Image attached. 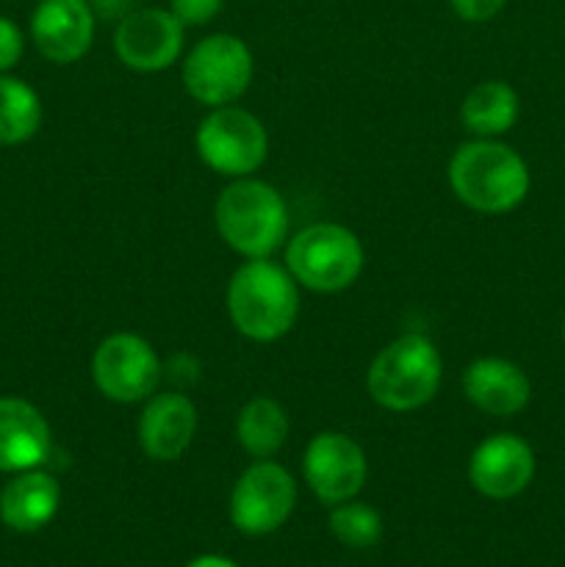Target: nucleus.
<instances>
[{"mask_svg": "<svg viewBox=\"0 0 565 567\" xmlns=\"http://www.w3.org/2000/svg\"><path fill=\"white\" fill-rule=\"evenodd\" d=\"M214 221L233 252L247 260L271 258L288 236V205L266 181L236 177L216 199Z\"/></svg>", "mask_w": 565, "mask_h": 567, "instance_id": "7ed1b4c3", "label": "nucleus"}, {"mask_svg": "<svg viewBox=\"0 0 565 567\" xmlns=\"http://www.w3.org/2000/svg\"><path fill=\"white\" fill-rule=\"evenodd\" d=\"M236 441L253 460H271L288 441V415L271 396H255L236 419Z\"/></svg>", "mask_w": 565, "mask_h": 567, "instance_id": "6ab92c4d", "label": "nucleus"}, {"mask_svg": "<svg viewBox=\"0 0 565 567\" xmlns=\"http://www.w3.org/2000/svg\"><path fill=\"white\" fill-rule=\"evenodd\" d=\"M225 0H170V11L186 28L208 25L214 17L222 14Z\"/></svg>", "mask_w": 565, "mask_h": 567, "instance_id": "4be33fe9", "label": "nucleus"}, {"mask_svg": "<svg viewBox=\"0 0 565 567\" xmlns=\"http://www.w3.org/2000/svg\"><path fill=\"white\" fill-rule=\"evenodd\" d=\"M449 186L465 208L476 214H510L526 199L532 186L530 166L496 138L460 144L449 161Z\"/></svg>", "mask_w": 565, "mask_h": 567, "instance_id": "f257e3e1", "label": "nucleus"}, {"mask_svg": "<svg viewBox=\"0 0 565 567\" xmlns=\"http://www.w3.org/2000/svg\"><path fill=\"white\" fill-rule=\"evenodd\" d=\"M31 39L53 64H75L94 42V9L89 0H39Z\"/></svg>", "mask_w": 565, "mask_h": 567, "instance_id": "ddd939ff", "label": "nucleus"}, {"mask_svg": "<svg viewBox=\"0 0 565 567\" xmlns=\"http://www.w3.org/2000/svg\"><path fill=\"white\" fill-rule=\"evenodd\" d=\"M227 313L233 327L249 341H280L299 319V282L275 260H247L230 277Z\"/></svg>", "mask_w": 565, "mask_h": 567, "instance_id": "f03ea898", "label": "nucleus"}, {"mask_svg": "<svg viewBox=\"0 0 565 567\" xmlns=\"http://www.w3.org/2000/svg\"><path fill=\"white\" fill-rule=\"evenodd\" d=\"M22 50H25L22 28L9 17H0V75L14 70L17 61L22 59Z\"/></svg>", "mask_w": 565, "mask_h": 567, "instance_id": "5701e85b", "label": "nucleus"}, {"mask_svg": "<svg viewBox=\"0 0 565 567\" xmlns=\"http://www.w3.org/2000/svg\"><path fill=\"white\" fill-rule=\"evenodd\" d=\"M330 532L341 546L371 548L382 537V518L374 507L363 502H341L330 513Z\"/></svg>", "mask_w": 565, "mask_h": 567, "instance_id": "412c9836", "label": "nucleus"}, {"mask_svg": "<svg viewBox=\"0 0 565 567\" xmlns=\"http://www.w3.org/2000/svg\"><path fill=\"white\" fill-rule=\"evenodd\" d=\"M199 158L222 177H249L269 155L264 122L238 105H219L199 122L194 136Z\"/></svg>", "mask_w": 565, "mask_h": 567, "instance_id": "0eeeda50", "label": "nucleus"}, {"mask_svg": "<svg viewBox=\"0 0 565 567\" xmlns=\"http://www.w3.org/2000/svg\"><path fill=\"white\" fill-rule=\"evenodd\" d=\"M186 567H238L233 559L227 557H216V554H205V557H197L192 559Z\"/></svg>", "mask_w": 565, "mask_h": 567, "instance_id": "393cba45", "label": "nucleus"}, {"mask_svg": "<svg viewBox=\"0 0 565 567\" xmlns=\"http://www.w3.org/2000/svg\"><path fill=\"white\" fill-rule=\"evenodd\" d=\"M42 127V100L22 78L0 75V144L31 142Z\"/></svg>", "mask_w": 565, "mask_h": 567, "instance_id": "aec40b11", "label": "nucleus"}, {"mask_svg": "<svg viewBox=\"0 0 565 567\" xmlns=\"http://www.w3.org/2000/svg\"><path fill=\"white\" fill-rule=\"evenodd\" d=\"M197 432V408L175 391L153 393L138 415V446L155 463H175L188 452Z\"/></svg>", "mask_w": 565, "mask_h": 567, "instance_id": "4468645a", "label": "nucleus"}, {"mask_svg": "<svg viewBox=\"0 0 565 567\" xmlns=\"http://www.w3.org/2000/svg\"><path fill=\"white\" fill-rule=\"evenodd\" d=\"M563 341H565V321H563Z\"/></svg>", "mask_w": 565, "mask_h": 567, "instance_id": "a878e982", "label": "nucleus"}, {"mask_svg": "<svg viewBox=\"0 0 565 567\" xmlns=\"http://www.w3.org/2000/svg\"><path fill=\"white\" fill-rule=\"evenodd\" d=\"M443 380V360L435 343L421 332H404L371 360L366 388L380 408L413 413L435 399Z\"/></svg>", "mask_w": 565, "mask_h": 567, "instance_id": "20e7f679", "label": "nucleus"}, {"mask_svg": "<svg viewBox=\"0 0 565 567\" xmlns=\"http://www.w3.org/2000/svg\"><path fill=\"white\" fill-rule=\"evenodd\" d=\"M186 25L170 9L144 6L120 20L114 31V53L136 72L170 70L183 53Z\"/></svg>", "mask_w": 565, "mask_h": 567, "instance_id": "9b49d317", "label": "nucleus"}, {"mask_svg": "<svg viewBox=\"0 0 565 567\" xmlns=\"http://www.w3.org/2000/svg\"><path fill=\"white\" fill-rule=\"evenodd\" d=\"M92 380L111 402H147L161 382V360L142 336L114 332L94 349Z\"/></svg>", "mask_w": 565, "mask_h": 567, "instance_id": "1a4fd4ad", "label": "nucleus"}, {"mask_svg": "<svg viewBox=\"0 0 565 567\" xmlns=\"http://www.w3.org/2000/svg\"><path fill=\"white\" fill-rule=\"evenodd\" d=\"M297 507V482L282 465L255 460L230 493V524L249 537L271 535Z\"/></svg>", "mask_w": 565, "mask_h": 567, "instance_id": "6e6552de", "label": "nucleus"}, {"mask_svg": "<svg viewBox=\"0 0 565 567\" xmlns=\"http://www.w3.org/2000/svg\"><path fill=\"white\" fill-rule=\"evenodd\" d=\"M449 6L463 22H487L502 14L507 0H449Z\"/></svg>", "mask_w": 565, "mask_h": 567, "instance_id": "b1692460", "label": "nucleus"}, {"mask_svg": "<svg viewBox=\"0 0 565 567\" xmlns=\"http://www.w3.org/2000/svg\"><path fill=\"white\" fill-rule=\"evenodd\" d=\"M532 480H535V452L524 437L513 432L485 437L469 460L471 487L491 502L521 496Z\"/></svg>", "mask_w": 565, "mask_h": 567, "instance_id": "f8f14e48", "label": "nucleus"}, {"mask_svg": "<svg viewBox=\"0 0 565 567\" xmlns=\"http://www.w3.org/2000/svg\"><path fill=\"white\" fill-rule=\"evenodd\" d=\"M253 75V50L233 33H210L199 39L183 59V86L208 109L236 103L249 89Z\"/></svg>", "mask_w": 565, "mask_h": 567, "instance_id": "423d86ee", "label": "nucleus"}, {"mask_svg": "<svg viewBox=\"0 0 565 567\" xmlns=\"http://www.w3.org/2000/svg\"><path fill=\"white\" fill-rule=\"evenodd\" d=\"M302 474L310 493L327 507L358 496L369 476L366 452L343 432H319L302 454Z\"/></svg>", "mask_w": 565, "mask_h": 567, "instance_id": "9d476101", "label": "nucleus"}, {"mask_svg": "<svg viewBox=\"0 0 565 567\" xmlns=\"http://www.w3.org/2000/svg\"><path fill=\"white\" fill-rule=\"evenodd\" d=\"M521 114V100L515 89L504 81H482L465 94L460 105V120L465 131L476 138H496L513 131Z\"/></svg>", "mask_w": 565, "mask_h": 567, "instance_id": "a211bd4d", "label": "nucleus"}, {"mask_svg": "<svg viewBox=\"0 0 565 567\" xmlns=\"http://www.w3.org/2000/svg\"><path fill=\"white\" fill-rule=\"evenodd\" d=\"M53 449L50 424L37 404L0 396V474L42 468Z\"/></svg>", "mask_w": 565, "mask_h": 567, "instance_id": "2eb2a0df", "label": "nucleus"}, {"mask_svg": "<svg viewBox=\"0 0 565 567\" xmlns=\"http://www.w3.org/2000/svg\"><path fill=\"white\" fill-rule=\"evenodd\" d=\"M61 507V485L42 468L11 474L0 491V520L11 532L31 535L44 529Z\"/></svg>", "mask_w": 565, "mask_h": 567, "instance_id": "f3484780", "label": "nucleus"}, {"mask_svg": "<svg viewBox=\"0 0 565 567\" xmlns=\"http://www.w3.org/2000/svg\"><path fill=\"white\" fill-rule=\"evenodd\" d=\"M363 258L360 238L336 221H314L286 247V269L316 293L347 291L363 271Z\"/></svg>", "mask_w": 565, "mask_h": 567, "instance_id": "39448f33", "label": "nucleus"}, {"mask_svg": "<svg viewBox=\"0 0 565 567\" xmlns=\"http://www.w3.org/2000/svg\"><path fill=\"white\" fill-rule=\"evenodd\" d=\"M463 393L480 413L513 419L530 404L532 382L513 360L480 358L465 369Z\"/></svg>", "mask_w": 565, "mask_h": 567, "instance_id": "dca6fc26", "label": "nucleus"}]
</instances>
